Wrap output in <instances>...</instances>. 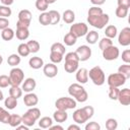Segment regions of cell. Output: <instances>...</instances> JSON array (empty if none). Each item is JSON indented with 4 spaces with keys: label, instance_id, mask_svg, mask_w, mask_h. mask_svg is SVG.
Listing matches in <instances>:
<instances>
[{
    "label": "cell",
    "instance_id": "obj_37",
    "mask_svg": "<svg viewBox=\"0 0 130 130\" xmlns=\"http://www.w3.org/2000/svg\"><path fill=\"white\" fill-rule=\"evenodd\" d=\"M118 72L123 74L127 79L130 77V65L129 64H124V65H121L119 68H118Z\"/></svg>",
    "mask_w": 130,
    "mask_h": 130
},
{
    "label": "cell",
    "instance_id": "obj_1",
    "mask_svg": "<svg viewBox=\"0 0 130 130\" xmlns=\"http://www.w3.org/2000/svg\"><path fill=\"white\" fill-rule=\"evenodd\" d=\"M93 113H94V109L91 106H86L76 110L73 113L72 117L76 124H83L93 116Z\"/></svg>",
    "mask_w": 130,
    "mask_h": 130
},
{
    "label": "cell",
    "instance_id": "obj_3",
    "mask_svg": "<svg viewBox=\"0 0 130 130\" xmlns=\"http://www.w3.org/2000/svg\"><path fill=\"white\" fill-rule=\"evenodd\" d=\"M40 117H41V111H40V109L32 107L29 110H27L23 114V116H21V120H22L21 123H23L27 127H31V126L35 125L36 121L40 119Z\"/></svg>",
    "mask_w": 130,
    "mask_h": 130
},
{
    "label": "cell",
    "instance_id": "obj_16",
    "mask_svg": "<svg viewBox=\"0 0 130 130\" xmlns=\"http://www.w3.org/2000/svg\"><path fill=\"white\" fill-rule=\"evenodd\" d=\"M23 103L26 107H34L39 103V98L36 93L28 92L27 94L24 95L23 98Z\"/></svg>",
    "mask_w": 130,
    "mask_h": 130
},
{
    "label": "cell",
    "instance_id": "obj_7",
    "mask_svg": "<svg viewBox=\"0 0 130 130\" xmlns=\"http://www.w3.org/2000/svg\"><path fill=\"white\" fill-rule=\"evenodd\" d=\"M55 106L58 110H62V111H67V110H71L74 109L76 107V101L73 100L72 98H67V96H62L59 98L56 103Z\"/></svg>",
    "mask_w": 130,
    "mask_h": 130
},
{
    "label": "cell",
    "instance_id": "obj_23",
    "mask_svg": "<svg viewBox=\"0 0 130 130\" xmlns=\"http://www.w3.org/2000/svg\"><path fill=\"white\" fill-rule=\"evenodd\" d=\"M62 17H63V20H64L65 23L70 24V23H73V21L75 19V14L71 9H67V10L64 11Z\"/></svg>",
    "mask_w": 130,
    "mask_h": 130
},
{
    "label": "cell",
    "instance_id": "obj_41",
    "mask_svg": "<svg viewBox=\"0 0 130 130\" xmlns=\"http://www.w3.org/2000/svg\"><path fill=\"white\" fill-rule=\"evenodd\" d=\"M9 117H10V114L8 113V111H6L0 107V122L4 123V124H8Z\"/></svg>",
    "mask_w": 130,
    "mask_h": 130
},
{
    "label": "cell",
    "instance_id": "obj_8",
    "mask_svg": "<svg viewBox=\"0 0 130 130\" xmlns=\"http://www.w3.org/2000/svg\"><path fill=\"white\" fill-rule=\"evenodd\" d=\"M24 78V73L20 68L14 67L10 70L9 72V80H10V85H17L19 86Z\"/></svg>",
    "mask_w": 130,
    "mask_h": 130
},
{
    "label": "cell",
    "instance_id": "obj_47",
    "mask_svg": "<svg viewBox=\"0 0 130 130\" xmlns=\"http://www.w3.org/2000/svg\"><path fill=\"white\" fill-rule=\"evenodd\" d=\"M104 13L102 8H100L99 6H92L88 9V16H94V15H100Z\"/></svg>",
    "mask_w": 130,
    "mask_h": 130
},
{
    "label": "cell",
    "instance_id": "obj_13",
    "mask_svg": "<svg viewBox=\"0 0 130 130\" xmlns=\"http://www.w3.org/2000/svg\"><path fill=\"white\" fill-rule=\"evenodd\" d=\"M118 42L121 46L127 47L130 45V27H124L118 37Z\"/></svg>",
    "mask_w": 130,
    "mask_h": 130
},
{
    "label": "cell",
    "instance_id": "obj_4",
    "mask_svg": "<svg viewBox=\"0 0 130 130\" xmlns=\"http://www.w3.org/2000/svg\"><path fill=\"white\" fill-rule=\"evenodd\" d=\"M79 58L75 52H70L65 55V64L64 69L68 73H73L78 69Z\"/></svg>",
    "mask_w": 130,
    "mask_h": 130
},
{
    "label": "cell",
    "instance_id": "obj_42",
    "mask_svg": "<svg viewBox=\"0 0 130 130\" xmlns=\"http://www.w3.org/2000/svg\"><path fill=\"white\" fill-rule=\"evenodd\" d=\"M113 45V42H112V39H110V38H107V37H105V38H103L101 41H100V44H99V47H100V49L103 51L104 49H106V48H108V47H110V46H112Z\"/></svg>",
    "mask_w": 130,
    "mask_h": 130
},
{
    "label": "cell",
    "instance_id": "obj_35",
    "mask_svg": "<svg viewBox=\"0 0 130 130\" xmlns=\"http://www.w3.org/2000/svg\"><path fill=\"white\" fill-rule=\"evenodd\" d=\"M28 49H29V52L30 53H37L39 52L40 50V44L38 41H35V40H31V41H28L26 43Z\"/></svg>",
    "mask_w": 130,
    "mask_h": 130
},
{
    "label": "cell",
    "instance_id": "obj_15",
    "mask_svg": "<svg viewBox=\"0 0 130 130\" xmlns=\"http://www.w3.org/2000/svg\"><path fill=\"white\" fill-rule=\"evenodd\" d=\"M119 103L123 106H128L130 104V89L129 88H124L119 91L118 99Z\"/></svg>",
    "mask_w": 130,
    "mask_h": 130
},
{
    "label": "cell",
    "instance_id": "obj_30",
    "mask_svg": "<svg viewBox=\"0 0 130 130\" xmlns=\"http://www.w3.org/2000/svg\"><path fill=\"white\" fill-rule=\"evenodd\" d=\"M9 95L18 99L22 95V89L17 85H11V87L9 88Z\"/></svg>",
    "mask_w": 130,
    "mask_h": 130
},
{
    "label": "cell",
    "instance_id": "obj_33",
    "mask_svg": "<svg viewBox=\"0 0 130 130\" xmlns=\"http://www.w3.org/2000/svg\"><path fill=\"white\" fill-rule=\"evenodd\" d=\"M17 52H18V55H19L20 57H26V56H28V54L30 53V52H29V49H28V47H27V45L24 44V43H22V44H20V45L18 46Z\"/></svg>",
    "mask_w": 130,
    "mask_h": 130
},
{
    "label": "cell",
    "instance_id": "obj_25",
    "mask_svg": "<svg viewBox=\"0 0 130 130\" xmlns=\"http://www.w3.org/2000/svg\"><path fill=\"white\" fill-rule=\"evenodd\" d=\"M14 36H15V32L13 31V29L12 28H9V27H6L5 29H3L2 30V32H1V37H2V39L4 40V41H11L13 38H14Z\"/></svg>",
    "mask_w": 130,
    "mask_h": 130
},
{
    "label": "cell",
    "instance_id": "obj_53",
    "mask_svg": "<svg viewBox=\"0 0 130 130\" xmlns=\"http://www.w3.org/2000/svg\"><path fill=\"white\" fill-rule=\"evenodd\" d=\"M28 26H29V23H26L20 20H17L16 22V27H28Z\"/></svg>",
    "mask_w": 130,
    "mask_h": 130
},
{
    "label": "cell",
    "instance_id": "obj_54",
    "mask_svg": "<svg viewBox=\"0 0 130 130\" xmlns=\"http://www.w3.org/2000/svg\"><path fill=\"white\" fill-rule=\"evenodd\" d=\"M90 2L93 4V5H96V6H100V5H103L106 0H90Z\"/></svg>",
    "mask_w": 130,
    "mask_h": 130
},
{
    "label": "cell",
    "instance_id": "obj_31",
    "mask_svg": "<svg viewBox=\"0 0 130 130\" xmlns=\"http://www.w3.org/2000/svg\"><path fill=\"white\" fill-rule=\"evenodd\" d=\"M117 27L115 25H108L106 27V30H105V35L107 38H110V39H114L116 36H117Z\"/></svg>",
    "mask_w": 130,
    "mask_h": 130
},
{
    "label": "cell",
    "instance_id": "obj_32",
    "mask_svg": "<svg viewBox=\"0 0 130 130\" xmlns=\"http://www.w3.org/2000/svg\"><path fill=\"white\" fill-rule=\"evenodd\" d=\"M39 21L42 25H49L51 24V18L49 12H43L39 16Z\"/></svg>",
    "mask_w": 130,
    "mask_h": 130
},
{
    "label": "cell",
    "instance_id": "obj_39",
    "mask_svg": "<svg viewBox=\"0 0 130 130\" xmlns=\"http://www.w3.org/2000/svg\"><path fill=\"white\" fill-rule=\"evenodd\" d=\"M51 52H57V53H60V54H63L65 53V47L61 44V43H54L52 46H51Z\"/></svg>",
    "mask_w": 130,
    "mask_h": 130
},
{
    "label": "cell",
    "instance_id": "obj_61",
    "mask_svg": "<svg viewBox=\"0 0 130 130\" xmlns=\"http://www.w3.org/2000/svg\"><path fill=\"white\" fill-rule=\"evenodd\" d=\"M2 62H3V57H2L1 55H0V65L2 64Z\"/></svg>",
    "mask_w": 130,
    "mask_h": 130
},
{
    "label": "cell",
    "instance_id": "obj_38",
    "mask_svg": "<svg viewBox=\"0 0 130 130\" xmlns=\"http://www.w3.org/2000/svg\"><path fill=\"white\" fill-rule=\"evenodd\" d=\"M50 18H51V24H57L60 21V13L56 10H50L49 11Z\"/></svg>",
    "mask_w": 130,
    "mask_h": 130
},
{
    "label": "cell",
    "instance_id": "obj_26",
    "mask_svg": "<svg viewBox=\"0 0 130 130\" xmlns=\"http://www.w3.org/2000/svg\"><path fill=\"white\" fill-rule=\"evenodd\" d=\"M4 106L8 109V110H13L16 106H17V99L9 95L8 98L5 99L4 101Z\"/></svg>",
    "mask_w": 130,
    "mask_h": 130
},
{
    "label": "cell",
    "instance_id": "obj_5",
    "mask_svg": "<svg viewBox=\"0 0 130 130\" xmlns=\"http://www.w3.org/2000/svg\"><path fill=\"white\" fill-rule=\"evenodd\" d=\"M110 20V17L107 13H102L100 15H94V16H87V22L92 25L95 28L102 29L108 24Z\"/></svg>",
    "mask_w": 130,
    "mask_h": 130
},
{
    "label": "cell",
    "instance_id": "obj_6",
    "mask_svg": "<svg viewBox=\"0 0 130 130\" xmlns=\"http://www.w3.org/2000/svg\"><path fill=\"white\" fill-rule=\"evenodd\" d=\"M88 77L91 79V81L93 82V84L95 85H103L105 83L106 77H105V73L103 71V69L100 66H94L92 67L89 71H88Z\"/></svg>",
    "mask_w": 130,
    "mask_h": 130
},
{
    "label": "cell",
    "instance_id": "obj_18",
    "mask_svg": "<svg viewBox=\"0 0 130 130\" xmlns=\"http://www.w3.org/2000/svg\"><path fill=\"white\" fill-rule=\"evenodd\" d=\"M76 80L79 82V83H86L87 80H88V71L87 69L85 68H80V69H77L76 70Z\"/></svg>",
    "mask_w": 130,
    "mask_h": 130
},
{
    "label": "cell",
    "instance_id": "obj_44",
    "mask_svg": "<svg viewBox=\"0 0 130 130\" xmlns=\"http://www.w3.org/2000/svg\"><path fill=\"white\" fill-rule=\"evenodd\" d=\"M118 127V122L114 118H110L106 121V128L108 130H115Z\"/></svg>",
    "mask_w": 130,
    "mask_h": 130
},
{
    "label": "cell",
    "instance_id": "obj_17",
    "mask_svg": "<svg viewBox=\"0 0 130 130\" xmlns=\"http://www.w3.org/2000/svg\"><path fill=\"white\" fill-rule=\"evenodd\" d=\"M36 85H37L36 80H35L34 78H31V77H28V78H26V79L22 82L21 89H22L23 91H25V92H30V91H32V90L36 88Z\"/></svg>",
    "mask_w": 130,
    "mask_h": 130
},
{
    "label": "cell",
    "instance_id": "obj_40",
    "mask_svg": "<svg viewBox=\"0 0 130 130\" xmlns=\"http://www.w3.org/2000/svg\"><path fill=\"white\" fill-rule=\"evenodd\" d=\"M50 60L54 64H58L63 60V54L57 53V52H51L50 54Z\"/></svg>",
    "mask_w": 130,
    "mask_h": 130
},
{
    "label": "cell",
    "instance_id": "obj_43",
    "mask_svg": "<svg viewBox=\"0 0 130 130\" xmlns=\"http://www.w3.org/2000/svg\"><path fill=\"white\" fill-rule=\"evenodd\" d=\"M36 7H37L38 10H40L42 12H45L48 9L49 4L46 0H37L36 1Z\"/></svg>",
    "mask_w": 130,
    "mask_h": 130
},
{
    "label": "cell",
    "instance_id": "obj_2",
    "mask_svg": "<svg viewBox=\"0 0 130 130\" xmlns=\"http://www.w3.org/2000/svg\"><path fill=\"white\" fill-rule=\"evenodd\" d=\"M68 92L71 96H73L75 99L76 102H79V103H84L88 99V94H87L86 90L79 83H72L68 87Z\"/></svg>",
    "mask_w": 130,
    "mask_h": 130
},
{
    "label": "cell",
    "instance_id": "obj_58",
    "mask_svg": "<svg viewBox=\"0 0 130 130\" xmlns=\"http://www.w3.org/2000/svg\"><path fill=\"white\" fill-rule=\"evenodd\" d=\"M16 129H19V130H28V127H27L26 125H24V124H23V125H20V124H19V125L16 127Z\"/></svg>",
    "mask_w": 130,
    "mask_h": 130
},
{
    "label": "cell",
    "instance_id": "obj_19",
    "mask_svg": "<svg viewBox=\"0 0 130 130\" xmlns=\"http://www.w3.org/2000/svg\"><path fill=\"white\" fill-rule=\"evenodd\" d=\"M53 118L57 123H63L67 120L68 115L66 113V111H62V110H56L53 114Z\"/></svg>",
    "mask_w": 130,
    "mask_h": 130
},
{
    "label": "cell",
    "instance_id": "obj_22",
    "mask_svg": "<svg viewBox=\"0 0 130 130\" xmlns=\"http://www.w3.org/2000/svg\"><path fill=\"white\" fill-rule=\"evenodd\" d=\"M28 64L32 69H40L41 67L44 66V61L40 57H31L28 61Z\"/></svg>",
    "mask_w": 130,
    "mask_h": 130
},
{
    "label": "cell",
    "instance_id": "obj_59",
    "mask_svg": "<svg viewBox=\"0 0 130 130\" xmlns=\"http://www.w3.org/2000/svg\"><path fill=\"white\" fill-rule=\"evenodd\" d=\"M47 2H48V4H53V3H55L57 0H46Z\"/></svg>",
    "mask_w": 130,
    "mask_h": 130
},
{
    "label": "cell",
    "instance_id": "obj_21",
    "mask_svg": "<svg viewBox=\"0 0 130 130\" xmlns=\"http://www.w3.org/2000/svg\"><path fill=\"white\" fill-rule=\"evenodd\" d=\"M18 20L30 24V20H31V13H30V11L27 10V9L20 10L19 13H18Z\"/></svg>",
    "mask_w": 130,
    "mask_h": 130
},
{
    "label": "cell",
    "instance_id": "obj_55",
    "mask_svg": "<svg viewBox=\"0 0 130 130\" xmlns=\"http://www.w3.org/2000/svg\"><path fill=\"white\" fill-rule=\"evenodd\" d=\"M49 129H50V130H63L64 128H63L62 126H60V125H55V126L52 125V126L49 127Z\"/></svg>",
    "mask_w": 130,
    "mask_h": 130
},
{
    "label": "cell",
    "instance_id": "obj_45",
    "mask_svg": "<svg viewBox=\"0 0 130 130\" xmlns=\"http://www.w3.org/2000/svg\"><path fill=\"white\" fill-rule=\"evenodd\" d=\"M119 91H120V89H119L118 87H115V86H110V87H109V98H110L111 100L116 101V100L118 99Z\"/></svg>",
    "mask_w": 130,
    "mask_h": 130
},
{
    "label": "cell",
    "instance_id": "obj_27",
    "mask_svg": "<svg viewBox=\"0 0 130 130\" xmlns=\"http://www.w3.org/2000/svg\"><path fill=\"white\" fill-rule=\"evenodd\" d=\"M21 122H22L21 116L16 115V114H13V115H10L8 124H9L11 127H17L19 124H21Z\"/></svg>",
    "mask_w": 130,
    "mask_h": 130
},
{
    "label": "cell",
    "instance_id": "obj_24",
    "mask_svg": "<svg viewBox=\"0 0 130 130\" xmlns=\"http://www.w3.org/2000/svg\"><path fill=\"white\" fill-rule=\"evenodd\" d=\"M85 36H86V42L88 44H91V45L95 44L99 40V34L95 30H89L86 32Z\"/></svg>",
    "mask_w": 130,
    "mask_h": 130
},
{
    "label": "cell",
    "instance_id": "obj_9",
    "mask_svg": "<svg viewBox=\"0 0 130 130\" xmlns=\"http://www.w3.org/2000/svg\"><path fill=\"white\" fill-rule=\"evenodd\" d=\"M127 78L121 74V73H112L109 75L108 77V84L109 86H115V87H119L122 86L123 84H125Z\"/></svg>",
    "mask_w": 130,
    "mask_h": 130
},
{
    "label": "cell",
    "instance_id": "obj_60",
    "mask_svg": "<svg viewBox=\"0 0 130 130\" xmlns=\"http://www.w3.org/2000/svg\"><path fill=\"white\" fill-rule=\"evenodd\" d=\"M4 99V95H3V92H2V90L0 89V101H2Z\"/></svg>",
    "mask_w": 130,
    "mask_h": 130
},
{
    "label": "cell",
    "instance_id": "obj_36",
    "mask_svg": "<svg viewBox=\"0 0 130 130\" xmlns=\"http://www.w3.org/2000/svg\"><path fill=\"white\" fill-rule=\"evenodd\" d=\"M128 9H129V8L124 7V6H118V7L116 8V11H115L116 16L119 17V18H124V17H126L127 14H128Z\"/></svg>",
    "mask_w": 130,
    "mask_h": 130
},
{
    "label": "cell",
    "instance_id": "obj_29",
    "mask_svg": "<svg viewBox=\"0 0 130 130\" xmlns=\"http://www.w3.org/2000/svg\"><path fill=\"white\" fill-rule=\"evenodd\" d=\"M7 63L12 67L17 66L20 63V56L18 54H11L7 59Z\"/></svg>",
    "mask_w": 130,
    "mask_h": 130
},
{
    "label": "cell",
    "instance_id": "obj_46",
    "mask_svg": "<svg viewBox=\"0 0 130 130\" xmlns=\"http://www.w3.org/2000/svg\"><path fill=\"white\" fill-rule=\"evenodd\" d=\"M12 11L11 9L9 8V6H6V5H1L0 6V16L1 17H9L11 15Z\"/></svg>",
    "mask_w": 130,
    "mask_h": 130
},
{
    "label": "cell",
    "instance_id": "obj_50",
    "mask_svg": "<svg viewBox=\"0 0 130 130\" xmlns=\"http://www.w3.org/2000/svg\"><path fill=\"white\" fill-rule=\"evenodd\" d=\"M122 60L125 63H127V64L130 63V50L123 51V53H122Z\"/></svg>",
    "mask_w": 130,
    "mask_h": 130
},
{
    "label": "cell",
    "instance_id": "obj_51",
    "mask_svg": "<svg viewBox=\"0 0 130 130\" xmlns=\"http://www.w3.org/2000/svg\"><path fill=\"white\" fill-rule=\"evenodd\" d=\"M9 25V20L6 17H0V29L3 30Z\"/></svg>",
    "mask_w": 130,
    "mask_h": 130
},
{
    "label": "cell",
    "instance_id": "obj_56",
    "mask_svg": "<svg viewBox=\"0 0 130 130\" xmlns=\"http://www.w3.org/2000/svg\"><path fill=\"white\" fill-rule=\"evenodd\" d=\"M67 130H80V127L78 125H75V124H72L70 126H68Z\"/></svg>",
    "mask_w": 130,
    "mask_h": 130
},
{
    "label": "cell",
    "instance_id": "obj_34",
    "mask_svg": "<svg viewBox=\"0 0 130 130\" xmlns=\"http://www.w3.org/2000/svg\"><path fill=\"white\" fill-rule=\"evenodd\" d=\"M64 43H65V45H67V46H73L75 43H76V40H77V38L74 36V35H72L71 32H68V34H66L65 36H64Z\"/></svg>",
    "mask_w": 130,
    "mask_h": 130
},
{
    "label": "cell",
    "instance_id": "obj_11",
    "mask_svg": "<svg viewBox=\"0 0 130 130\" xmlns=\"http://www.w3.org/2000/svg\"><path fill=\"white\" fill-rule=\"evenodd\" d=\"M119 54H120L119 49L114 45H112V46L103 50V57H104L105 60H108V61L116 60L119 57Z\"/></svg>",
    "mask_w": 130,
    "mask_h": 130
},
{
    "label": "cell",
    "instance_id": "obj_49",
    "mask_svg": "<svg viewBox=\"0 0 130 130\" xmlns=\"http://www.w3.org/2000/svg\"><path fill=\"white\" fill-rule=\"evenodd\" d=\"M101 126L96 122H89L85 125V130H100Z\"/></svg>",
    "mask_w": 130,
    "mask_h": 130
},
{
    "label": "cell",
    "instance_id": "obj_48",
    "mask_svg": "<svg viewBox=\"0 0 130 130\" xmlns=\"http://www.w3.org/2000/svg\"><path fill=\"white\" fill-rule=\"evenodd\" d=\"M9 84H10L9 76H7V75H0V87L1 88H5Z\"/></svg>",
    "mask_w": 130,
    "mask_h": 130
},
{
    "label": "cell",
    "instance_id": "obj_28",
    "mask_svg": "<svg viewBox=\"0 0 130 130\" xmlns=\"http://www.w3.org/2000/svg\"><path fill=\"white\" fill-rule=\"evenodd\" d=\"M52 125H53V120L50 117H43L39 121V126L43 129H48Z\"/></svg>",
    "mask_w": 130,
    "mask_h": 130
},
{
    "label": "cell",
    "instance_id": "obj_57",
    "mask_svg": "<svg viewBox=\"0 0 130 130\" xmlns=\"http://www.w3.org/2000/svg\"><path fill=\"white\" fill-rule=\"evenodd\" d=\"M13 1H14V0H1L2 4H3V5H6V6L11 5V4L13 3Z\"/></svg>",
    "mask_w": 130,
    "mask_h": 130
},
{
    "label": "cell",
    "instance_id": "obj_20",
    "mask_svg": "<svg viewBox=\"0 0 130 130\" xmlns=\"http://www.w3.org/2000/svg\"><path fill=\"white\" fill-rule=\"evenodd\" d=\"M16 38L20 41H24L29 37L28 27H16Z\"/></svg>",
    "mask_w": 130,
    "mask_h": 130
},
{
    "label": "cell",
    "instance_id": "obj_10",
    "mask_svg": "<svg viewBox=\"0 0 130 130\" xmlns=\"http://www.w3.org/2000/svg\"><path fill=\"white\" fill-rule=\"evenodd\" d=\"M87 31H88V27L83 22L73 23L70 26V30H69V32H71L72 35H74L76 38H81V37L85 36Z\"/></svg>",
    "mask_w": 130,
    "mask_h": 130
},
{
    "label": "cell",
    "instance_id": "obj_14",
    "mask_svg": "<svg viewBox=\"0 0 130 130\" xmlns=\"http://www.w3.org/2000/svg\"><path fill=\"white\" fill-rule=\"evenodd\" d=\"M43 72L44 74L49 77V78H53L57 75L58 73V68L57 66L54 64V63H48L46 65H44V68H43Z\"/></svg>",
    "mask_w": 130,
    "mask_h": 130
},
{
    "label": "cell",
    "instance_id": "obj_12",
    "mask_svg": "<svg viewBox=\"0 0 130 130\" xmlns=\"http://www.w3.org/2000/svg\"><path fill=\"white\" fill-rule=\"evenodd\" d=\"M75 53L77 54L79 61H87L91 56V49L86 45H81L76 49Z\"/></svg>",
    "mask_w": 130,
    "mask_h": 130
},
{
    "label": "cell",
    "instance_id": "obj_52",
    "mask_svg": "<svg viewBox=\"0 0 130 130\" xmlns=\"http://www.w3.org/2000/svg\"><path fill=\"white\" fill-rule=\"evenodd\" d=\"M117 3H118V6H124L127 8L130 7V0H118Z\"/></svg>",
    "mask_w": 130,
    "mask_h": 130
}]
</instances>
